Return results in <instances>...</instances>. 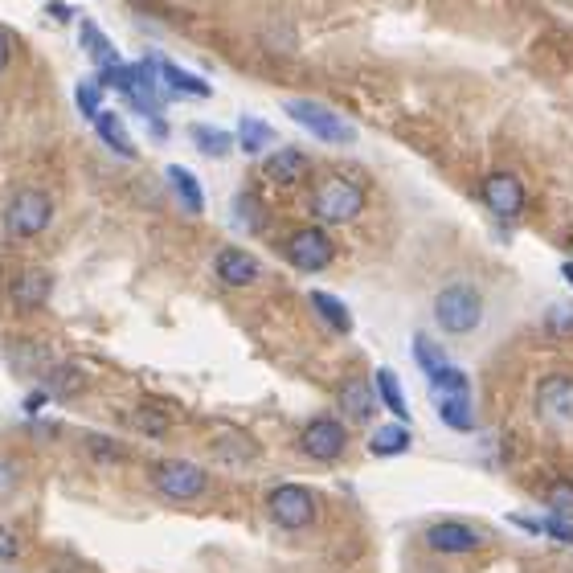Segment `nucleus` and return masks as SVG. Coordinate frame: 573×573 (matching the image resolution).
Listing matches in <instances>:
<instances>
[{
    "label": "nucleus",
    "instance_id": "f257e3e1",
    "mask_svg": "<svg viewBox=\"0 0 573 573\" xmlns=\"http://www.w3.org/2000/svg\"><path fill=\"white\" fill-rule=\"evenodd\" d=\"M312 213H316V222H324V226L357 222V217L365 213V189L357 181H348V176H340V172H328V176H320L316 189H312Z\"/></svg>",
    "mask_w": 573,
    "mask_h": 573
},
{
    "label": "nucleus",
    "instance_id": "f03ea898",
    "mask_svg": "<svg viewBox=\"0 0 573 573\" xmlns=\"http://www.w3.org/2000/svg\"><path fill=\"white\" fill-rule=\"evenodd\" d=\"M283 111L291 123H299L307 136H316L320 144H332V148H348L357 140V127H352L340 111H332L328 103H316V99H283Z\"/></svg>",
    "mask_w": 573,
    "mask_h": 573
},
{
    "label": "nucleus",
    "instance_id": "7ed1b4c3",
    "mask_svg": "<svg viewBox=\"0 0 573 573\" xmlns=\"http://www.w3.org/2000/svg\"><path fill=\"white\" fill-rule=\"evenodd\" d=\"M5 234L17 242H29L37 234H46V226L54 222V197L46 189H17L5 205Z\"/></svg>",
    "mask_w": 573,
    "mask_h": 573
},
{
    "label": "nucleus",
    "instance_id": "20e7f679",
    "mask_svg": "<svg viewBox=\"0 0 573 573\" xmlns=\"http://www.w3.org/2000/svg\"><path fill=\"white\" fill-rule=\"evenodd\" d=\"M434 320L451 336H467L483 320V295L471 283H451L434 295Z\"/></svg>",
    "mask_w": 573,
    "mask_h": 573
},
{
    "label": "nucleus",
    "instance_id": "39448f33",
    "mask_svg": "<svg viewBox=\"0 0 573 573\" xmlns=\"http://www.w3.org/2000/svg\"><path fill=\"white\" fill-rule=\"evenodd\" d=\"M152 483L164 500L189 504V500H201L209 492V471L201 463H189V459H160L152 467Z\"/></svg>",
    "mask_w": 573,
    "mask_h": 573
},
{
    "label": "nucleus",
    "instance_id": "423d86ee",
    "mask_svg": "<svg viewBox=\"0 0 573 573\" xmlns=\"http://www.w3.org/2000/svg\"><path fill=\"white\" fill-rule=\"evenodd\" d=\"M267 516L287 528V533H299V528H312L320 516L316 496L303 488V483H279V488L267 492Z\"/></svg>",
    "mask_w": 573,
    "mask_h": 573
},
{
    "label": "nucleus",
    "instance_id": "0eeeda50",
    "mask_svg": "<svg viewBox=\"0 0 573 573\" xmlns=\"http://www.w3.org/2000/svg\"><path fill=\"white\" fill-rule=\"evenodd\" d=\"M332 258H336V246L332 238L320 230V226H303L287 238V262L299 271V275H320L332 267Z\"/></svg>",
    "mask_w": 573,
    "mask_h": 573
},
{
    "label": "nucleus",
    "instance_id": "6e6552de",
    "mask_svg": "<svg viewBox=\"0 0 573 573\" xmlns=\"http://www.w3.org/2000/svg\"><path fill=\"white\" fill-rule=\"evenodd\" d=\"M299 451L307 459H316V463H336L344 451H348V426L332 414H320L303 426L299 434Z\"/></svg>",
    "mask_w": 573,
    "mask_h": 573
},
{
    "label": "nucleus",
    "instance_id": "1a4fd4ad",
    "mask_svg": "<svg viewBox=\"0 0 573 573\" xmlns=\"http://www.w3.org/2000/svg\"><path fill=\"white\" fill-rule=\"evenodd\" d=\"M479 197L500 217V222H516V217L524 213V185H520V176H512V172H492L488 181H483Z\"/></svg>",
    "mask_w": 573,
    "mask_h": 573
},
{
    "label": "nucleus",
    "instance_id": "9d476101",
    "mask_svg": "<svg viewBox=\"0 0 573 573\" xmlns=\"http://www.w3.org/2000/svg\"><path fill=\"white\" fill-rule=\"evenodd\" d=\"M537 414L549 426H569L573 422V377L569 373H553L537 385Z\"/></svg>",
    "mask_w": 573,
    "mask_h": 573
},
{
    "label": "nucleus",
    "instance_id": "9b49d317",
    "mask_svg": "<svg viewBox=\"0 0 573 573\" xmlns=\"http://www.w3.org/2000/svg\"><path fill=\"white\" fill-rule=\"evenodd\" d=\"M426 545H430L434 553L459 557V553H475V549L483 545V537L475 533L471 524H463V520H438V524L426 528Z\"/></svg>",
    "mask_w": 573,
    "mask_h": 573
},
{
    "label": "nucleus",
    "instance_id": "f8f14e48",
    "mask_svg": "<svg viewBox=\"0 0 573 573\" xmlns=\"http://www.w3.org/2000/svg\"><path fill=\"white\" fill-rule=\"evenodd\" d=\"M336 406H340V414L352 422V426H365V422H373V414H377V389L369 385V381H361V377H348L344 385H340V393H336Z\"/></svg>",
    "mask_w": 573,
    "mask_h": 573
},
{
    "label": "nucleus",
    "instance_id": "ddd939ff",
    "mask_svg": "<svg viewBox=\"0 0 573 573\" xmlns=\"http://www.w3.org/2000/svg\"><path fill=\"white\" fill-rule=\"evenodd\" d=\"M213 271H217V279H222L226 287H250L262 275L258 258L250 250H242V246H222V250H217L213 254Z\"/></svg>",
    "mask_w": 573,
    "mask_h": 573
},
{
    "label": "nucleus",
    "instance_id": "4468645a",
    "mask_svg": "<svg viewBox=\"0 0 573 573\" xmlns=\"http://www.w3.org/2000/svg\"><path fill=\"white\" fill-rule=\"evenodd\" d=\"M50 291H54V279H50V271H41V267H25L9 283V299H13L17 312H37V307H46Z\"/></svg>",
    "mask_w": 573,
    "mask_h": 573
},
{
    "label": "nucleus",
    "instance_id": "2eb2a0df",
    "mask_svg": "<svg viewBox=\"0 0 573 573\" xmlns=\"http://www.w3.org/2000/svg\"><path fill=\"white\" fill-rule=\"evenodd\" d=\"M262 176L283 185V189H295L312 176V164H307V156L299 148H275L267 160H262Z\"/></svg>",
    "mask_w": 573,
    "mask_h": 573
},
{
    "label": "nucleus",
    "instance_id": "dca6fc26",
    "mask_svg": "<svg viewBox=\"0 0 573 573\" xmlns=\"http://www.w3.org/2000/svg\"><path fill=\"white\" fill-rule=\"evenodd\" d=\"M91 123H95V136H99L115 156H123V160H136V156H140V148H136V140H131L127 123H123L115 111H99Z\"/></svg>",
    "mask_w": 573,
    "mask_h": 573
},
{
    "label": "nucleus",
    "instance_id": "f3484780",
    "mask_svg": "<svg viewBox=\"0 0 573 573\" xmlns=\"http://www.w3.org/2000/svg\"><path fill=\"white\" fill-rule=\"evenodd\" d=\"M213 455L222 459V463H230V467H246L250 459H258V443H254L250 434L226 426V430L213 434Z\"/></svg>",
    "mask_w": 573,
    "mask_h": 573
},
{
    "label": "nucleus",
    "instance_id": "a211bd4d",
    "mask_svg": "<svg viewBox=\"0 0 573 573\" xmlns=\"http://www.w3.org/2000/svg\"><path fill=\"white\" fill-rule=\"evenodd\" d=\"M78 41H82V50L95 58V66H99V74H107V70H119L123 66V58H119V50L111 46V41L103 37V29L95 25V21H82V29H78Z\"/></svg>",
    "mask_w": 573,
    "mask_h": 573
},
{
    "label": "nucleus",
    "instance_id": "6ab92c4d",
    "mask_svg": "<svg viewBox=\"0 0 573 573\" xmlns=\"http://www.w3.org/2000/svg\"><path fill=\"white\" fill-rule=\"evenodd\" d=\"M156 74L164 78V86H168V91H176V95H193V99H209L213 95V86L201 74H189V70H181L176 62L156 58Z\"/></svg>",
    "mask_w": 573,
    "mask_h": 573
},
{
    "label": "nucleus",
    "instance_id": "aec40b11",
    "mask_svg": "<svg viewBox=\"0 0 573 573\" xmlns=\"http://www.w3.org/2000/svg\"><path fill=\"white\" fill-rule=\"evenodd\" d=\"M373 389H377V402L393 414V418H398L402 426L410 422V406H406V393H402V381H398V373H393V369H377L373 373Z\"/></svg>",
    "mask_w": 573,
    "mask_h": 573
},
{
    "label": "nucleus",
    "instance_id": "412c9836",
    "mask_svg": "<svg viewBox=\"0 0 573 573\" xmlns=\"http://www.w3.org/2000/svg\"><path fill=\"white\" fill-rule=\"evenodd\" d=\"M168 185H172V193H176V201H181L193 217H201L205 213V193H201V181L189 172V168H181V164H168Z\"/></svg>",
    "mask_w": 573,
    "mask_h": 573
},
{
    "label": "nucleus",
    "instance_id": "4be33fe9",
    "mask_svg": "<svg viewBox=\"0 0 573 573\" xmlns=\"http://www.w3.org/2000/svg\"><path fill=\"white\" fill-rule=\"evenodd\" d=\"M410 426H402V422H393V426H381V430H373V438H369V451L377 455V459H398V455H406L410 451Z\"/></svg>",
    "mask_w": 573,
    "mask_h": 573
},
{
    "label": "nucleus",
    "instance_id": "5701e85b",
    "mask_svg": "<svg viewBox=\"0 0 573 573\" xmlns=\"http://www.w3.org/2000/svg\"><path fill=\"white\" fill-rule=\"evenodd\" d=\"M238 148L246 152V156H262L271 148V140H275V131H271V123L267 119H254V115H242L238 119Z\"/></svg>",
    "mask_w": 573,
    "mask_h": 573
},
{
    "label": "nucleus",
    "instance_id": "b1692460",
    "mask_svg": "<svg viewBox=\"0 0 573 573\" xmlns=\"http://www.w3.org/2000/svg\"><path fill=\"white\" fill-rule=\"evenodd\" d=\"M189 136H193V144H197V152L201 156H209V160H222V156H230V148L238 144L230 131H222V127H209V123H193L189 127Z\"/></svg>",
    "mask_w": 573,
    "mask_h": 573
},
{
    "label": "nucleus",
    "instance_id": "393cba45",
    "mask_svg": "<svg viewBox=\"0 0 573 573\" xmlns=\"http://www.w3.org/2000/svg\"><path fill=\"white\" fill-rule=\"evenodd\" d=\"M312 307H316L320 320H324L332 332H340V336L352 332V312H348L344 299H336V295H328V291H312Z\"/></svg>",
    "mask_w": 573,
    "mask_h": 573
},
{
    "label": "nucleus",
    "instance_id": "a878e982",
    "mask_svg": "<svg viewBox=\"0 0 573 573\" xmlns=\"http://www.w3.org/2000/svg\"><path fill=\"white\" fill-rule=\"evenodd\" d=\"M41 385H46L50 398H74V393H82L86 377H82V369H74V365L58 361V365H54L46 377H41Z\"/></svg>",
    "mask_w": 573,
    "mask_h": 573
},
{
    "label": "nucleus",
    "instance_id": "bb28decb",
    "mask_svg": "<svg viewBox=\"0 0 573 573\" xmlns=\"http://www.w3.org/2000/svg\"><path fill=\"white\" fill-rule=\"evenodd\" d=\"M414 361H418V369L426 373V381H430L434 373H443V369L451 365V357H447V352L438 348V344H434L426 332H418V336H414Z\"/></svg>",
    "mask_w": 573,
    "mask_h": 573
},
{
    "label": "nucleus",
    "instance_id": "cd10ccee",
    "mask_svg": "<svg viewBox=\"0 0 573 573\" xmlns=\"http://www.w3.org/2000/svg\"><path fill=\"white\" fill-rule=\"evenodd\" d=\"M434 406H438V418H443L451 430H459V434H467V430H475V414H471V398H434Z\"/></svg>",
    "mask_w": 573,
    "mask_h": 573
},
{
    "label": "nucleus",
    "instance_id": "c85d7f7f",
    "mask_svg": "<svg viewBox=\"0 0 573 573\" xmlns=\"http://www.w3.org/2000/svg\"><path fill=\"white\" fill-rule=\"evenodd\" d=\"M430 389H434V398H467L471 393V381L459 365H447L443 373H434L430 377Z\"/></svg>",
    "mask_w": 573,
    "mask_h": 573
},
{
    "label": "nucleus",
    "instance_id": "c756f323",
    "mask_svg": "<svg viewBox=\"0 0 573 573\" xmlns=\"http://www.w3.org/2000/svg\"><path fill=\"white\" fill-rule=\"evenodd\" d=\"M74 103H78V111H82L86 119H95V115L103 111V82H99V78H82V82L74 86Z\"/></svg>",
    "mask_w": 573,
    "mask_h": 573
},
{
    "label": "nucleus",
    "instance_id": "7c9ffc66",
    "mask_svg": "<svg viewBox=\"0 0 573 573\" xmlns=\"http://www.w3.org/2000/svg\"><path fill=\"white\" fill-rule=\"evenodd\" d=\"M234 222L242 226V230H262L267 226V213H262V205L254 201V193H238V201H234Z\"/></svg>",
    "mask_w": 573,
    "mask_h": 573
},
{
    "label": "nucleus",
    "instance_id": "2f4dec72",
    "mask_svg": "<svg viewBox=\"0 0 573 573\" xmlns=\"http://www.w3.org/2000/svg\"><path fill=\"white\" fill-rule=\"evenodd\" d=\"M545 504H549L553 516L573 520V479H553L549 492H545Z\"/></svg>",
    "mask_w": 573,
    "mask_h": 573
},
{
    "label": "nucleus",
    "instance_id": "473e14b6",
    "mask_svg": "<svg viewBox=\"0 0 573 573\" xmlns=\"http://www.w3.org/2000/svg\"><path fill=\"white\" fill-rule=\"evenodd\" d=\"M545 332L557 336V340H573V307L569 303H557L545 312Z\"/></svg>",
    "mask_w": 573,
    "mask_h": 573
},
{
    "label": "nucleus",
    "instance_id": "72a5a7b5",
    "mask_svg": "<svg viewBox=\"0 0 573 573\" xmlns=\"http://www.w3.org/2000/svg\"><path fill=\"white\" fill-rule=\"evenodd\" d=\"M131 426H136V430H144L148 438H160V434H168V418H164L160 410H152V406H140L136 414H131Z\"/></svg>",
    "mask_w": 573,
    "mask_h": 573
},
{
    "label": "nucleus",
    "instance_id": "f704fd0d",
    "mask_svg": "<svg viewBox=\"0 0 573 573\" xmlns=\"http://www.w3.org/2000/svg\"><path fill=\"white\" fill-rule=\"evenodd\" d=\"M17 483H21V463H17L13 455L0 451V500L13 496V492H17Z\"/></svg>",
    "mask_w": 573,
    "mask_h": 573
},
{
    "label": "nucleus",
    "instance_id": "c9c22d12",
    "mask_svg": "<svg viewBox=\"0 0 573 573\" xmlns=\"http://www.w3.org/2000/svg\"><path fill=\"white\" fill-rule=\"evenodd\" d=\"M541 533H549V537H553V541H561V545H573V520L549 516V520H541Z\"/></svg>",
    "mask_w": 573,
    "mask_h": 573
},
{
    "label": "nucleus",
    "instance_id": "e433bc0d",
    "mask_svg": "<svg viewBox=\"0 0 573 573\" xmlns=\"http://www.w3.org/2000/svg\"><path fill=\"white\" fill-rule=\"evenodd\" d=\"M17 553H21V545H17V537H13V528H9V524H0V565L17 561Z\"/></svg>",
    "mask_w": 573,
    "mask_h": 573
},
{
    "label": "nucleus",
    "instance_id": "4c0bfd02",
    "mask_svg": "<svg viewBox=\"0 0 573 573\" xmlns=\"http://www.w3.org/2000/svg\"><path fill=\"white\" fill-rule=\"evenodd\" d=\"M86 447H91L99 459H123V447H115L111 438H99V434H91V438H86Z\"/></svg>",
    "mask_w": 573,
    "mask_h": 573
},
{
    "label": "nucleus",
    "instance_id": "58836bf2",
    "mask_svg": "<svg viewBox=\"0 0 573 573\" xmlns=\"http://www.w3.org/2000/svg\"><path fill=\"white\" fill-rule=\"evenodd\" d=\"M9 62H13V41H9V33L0 29V74L9 70Z\"/></svg>",
    "mask_w": 573,
    "mask_h": 573
},
{
    "label": "nucleus",
    "instance_id": "ea45409f",
    "mask_svg": "<svg viewBox=\"0 0 573 573\" xmlns=\"http://www.w3.org/2000/svg\"><path fill=\"white\" fill-rule=\"evenodd\" d=\"M561 279L573 287V258H569V262H561Z\"/></svg>",
    "mask_w": 573,
    "mask_h": 573
}]
</instances>
